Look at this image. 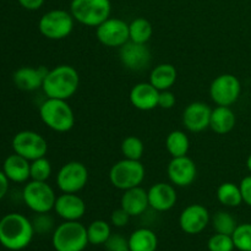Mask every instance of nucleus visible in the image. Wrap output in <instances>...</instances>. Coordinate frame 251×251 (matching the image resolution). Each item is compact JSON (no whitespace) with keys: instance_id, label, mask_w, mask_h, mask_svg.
Listing matches in <instances>:
<instances>
[{"instance_id":"f257e3e1","label":"nucleus","mask_w":251,"mask_h":251,"mask_svg":"<svg viewBox=\"0 0 251 251\" xmlns=\"http://www.w3.org/2000/svg\"><path fill=\"white\" fill-rule=\"evenodd\" d=\"M34 228L21 213H7L0 220V244L7 250L19 251L31 244Z\"/></svg>"},{"instance_id":"f03ea898","label":"nucleus","mask_w":251,"mask_h":251,"mask_svg":"<svg viewBox=\"0 0 251 251\" xmlns=\"http://www.w3.org/2000/svg\"><path fill=\"white\" fill-rule=\"evenodd\" d=\"M80 86L77 70L71 65H58L50 69L44 77L42 90L47 98L68 100L73 97Z\"/></svg>"},{"instance_id":"7ed1b4c3","label":"nucleus","mask_w":251,"mask_h":251,"mask_svg":"<svg viewBox=\"0 0 251 251\" xmlns=\"http://www.w3.org/2000/svg\"><path fill=\"white\" fill-rule=\"evenodd\" d=\"M39 117L42 122L56 132H68L75 125V114L66 100L47 98L39 105Z\"/></svg>"},{"instance_id":"20e7f679","label":"nucleus","mask_w":251,"mask_h":251,"mask_svg":"<svg viewBox=\"0 0 251 251\" xmlns=\"http://www.w3.org/2000/svg\"><path fill=\"white\" fill-rule=\"evenodd\" d=\"M55 251H83L87 247V228L78 221H64L53 232Z\"/></svg>"},{"instance_id":"39448f33","label":"nucleus","mask_w":251,"mask_h":251,"mask_svg":"<svg viewBox=\"0 0 251 251\" xmlns=\"http://www.w3.org/2000/svg\"><path fill=\"white\" fill-rule=\"evenodd\" d=\"M70 12L75 21L87 27H97L110 17V0H73Z\"/></svg>"},{"instance_id":"423d86ee","label":"nucleus","mask_w":251,"mask_h":251,"mask_svg":"<svg viewBox=\"0 0 251 251\" xmlns=\"http://www.w3.org/2000/svg\"><path fill=\"white\" fill-rule=\"evenodd\" d=\"M75 19L70 11L54 9L46 12L38 22V29L42 36L51 41H60L71 34Z\"/></svg>"},{"instance_id":"0eeeda50","label":"nucleus","mask_w":251,"mask_h":251,"mask_svg":"<svg viewBox=\"0 0 251 251\" xmlns=\"http://www.w3.org/2000/svg\"><path fill=\"white\" fill-rule=\"evenodd\" d=\"M145 173V167L141 162L124 158L113 164L109 171V180L114 188L125 191L141 185Z\"/></svg>"},{"instance_id":"6e6552de","label":"nucleus","mask_w":251,"mask_h":251,"mask_svg":"<svg viewBox=\"0 0 251 251\" xmlns=\"http://www.w3.org/2000/svg\"><path fill=\"white\" fill-rule=\"evenodd\" d=\"M22 199L27 207L38 215L54 210L56 195L47 181L31 180L22 190Z\"/></svg>"},{"instance_id":"1a4fd4ad","label":"nucleus","mask_w":251,"mask_h":251,"mask_svg":"<svg viewBox=\"0 0 251 251\" xmlns=\"http://www.w3.org/2000/svg\"><path fill=\"white\" fill-rule=\"evenodd\" d=\"M12 150L29 162L41 157H46L48 152L47 140L41 134L32 130L17 132L12 139Z\"/></svg>"},{"instance_id":"9d476101","label":"nucleus","mask_w":251,"mask_h":251,"mask_svg":"<svg viewBox=\"0 0 251 251\" xmlns=\"http://www.w3.org/2000/svg\"><path fill=\"white\" fill-rule=\"evenodd\" d=\"M88 181V171L81 162L71 161L64 164L56 174V185L61 193L77 194Z\"/></svg>"},{"instance_id":"9b49d317","label":"nucleus","mask_w":251,"mask_h":251,"mask_svg":"<svg viewBox=\"0 0 251 251\" xmlns=\"http://www.w3.org/2000/svg\"><path fill=\"white\" fill-rule=\"evenodd\" d=\"M242 93V83L232 74H222L212 81L210 86L211 100L217 105L230 107L234 104Z\"/></svg>"},{"instance_id":"f8f14e48","label":"nucleus","mask_w":251,"mask_h":251,"mask_svg":"<svg viewBox=\"0 0 251 251\" xmlns=\"http://www.w3.org/2000/svg\"><path fill=\"white\" fill-rule=\"evenodd\" d=\"M97 39L105 47L120 48L130 41L129 24L122 19L109 17L104 22L96 27Z\"/></svg>"},{"instance_id":"ddd939ff","label":"nucleus","mask_w":251,"mask_h":251,"mask_svg":"<svg viewBox=\"0 0 251 251\" xmlns=\"http://www.w3.org/2000/svg\"><path fill=\"white\" fill-rule=\"evenodd\" d=\"M211 222V216L207 208L200 203H193L184 208L179 217V226L186 234L195 235L203 232Z\"/></svg>"},{"instance_id":"4468645a","label":"nucleus","mask_w":251,"mask_h":251,"mask_svg":"<svg viewBox=\"0 0 251 251\" xmlns=\"http://www.w3.org/2000/svg\"><path fill=\"white\" fill-rule=\"evenodd\" d=\"M119 58L123 65L131 71H142L151 63V51L146 44L126 42L120 47Z\"/></svg>"},{"instance_id":"2eb2a0df","label":"nucleus","mask_w":251,"mask_h":251,"mask_svg":"<svg viewBox=\"0 0 251 251\" xmlns=\"http://www.w3.org/2000/svg\"><path fill=\"white\" fill-rule=\"evenodd\" d=\"M167 173L173 185L185 188L195 181L198 169L195 162L190 157L181 156L172 158L167 168Z\"/></svg>"},{"instance_id":"dca6fc26","label":"nucleus","mask_w":251,"mask_h":251,"mask_svg":"<svg viewBox=\"0 0 251 251\" xmlns=\"http://www.w3.org/2000/svg\"><path fill=\"white\" fill-rule=\"evenodd\" d=\"M211 113L210 105L203 102H193L184 109L183 124L191 132H201L210 127Z\"/></svg>"},{"instance_id":"f3484780","label":"nucleus","mask_w":251,"mask_h":251,"mask_svg":"<svg viewBox=\"0 0 251 251\" xmlns=\"http://www.w3.org/2000/svg\"><path fill=\"white\" fill-rule=\"evenodd\" d=\"M54 211L64 221H80L86 213V203L77 194L63 193L56 196Z\"/></svg>"},{"instance_id":"a211bd4d","label":"nucleus","mask_w":251,"mask_h":251,"mask_svg":"<svg viewBox=\"0 0 251 251\" xmlns=\"http://www.w3.org/2000/svg\"><path fill=\"white\" fill-rule=\"evenodd\" d=\"M150 207L158 212H166L172 210L176 203V191L173 184L157 183L147 191Z\"/></svg>"},{"instance_id":"6ab92c4d","label":"nucleus","mask_w":251,"mask_h":251,"mask_svg":"<svg viewBox=\"0 0 251 251\" xmlns=\"http://www.w3.org/2000/svg\"><path fill=\"white\" fill-rule=\"evenodd\" d=\"M48 69L46 66H38V68H32V66H22L17 69L14 73L12 80L15 86L22 91H36L42 88L44 77H46Z\"/></svg>"},{"instance_id":"aec40b11","label":"nucleus","mask_w":251,"mask_h":251,"mask_svg":"<svg viewBox=\"0 0 251 251\" xmlns=\"http://www.w3.org/2000/svg\"><path fill=\"white\" fill-rule=\"evenodd\" d=\"M159 91L150 82L136 83L130 91V103L136 109L149 112L158 107Z\"/></svg>"},{"instance_id":"412c9836","label":"nucleus","mask_w":251,"mask_h":251,"mask_svg":"<svg viewBox=\"0 0 251 251\" xmlns=\"http://www.w3.org/2000/svg\"><path fill=\"white\" fill-rule=\"evenodd\" d=\"M120 207L130 216H140L150 207L149 194L141 186L125 190L120 200Z\"/></svg>"},{"instance_id":"4be33fe9","label":"nucleus","mask_w":251,"mask_h":251,"mask_svg":"<svg viewBox=\"0 0 251 251\" xmlns=\"http://www.w3.org/2000/svg\"><path fill=\"white\" fill-rule=\"evenodd\" d=\"M29 166H31V162L28 159L14 152V154H10L5 158L2 163V172L10 181L17 184L26 183L28 179H31Z\"/></svg>"},{"instance_id":"5701e85b","label":"nucleus","mask_w":251,"mask_h":251,"mask_svg":"<svg viewBox=\"0 0 251 251\" xmlns=\"http://www.w3.org/2000/svg\"><path fill=\"white\" fill-rule=\"evenodd\" d=\"M235 122H237V118L230 107L217 105L211 113L210 127L216 134L226 135L234 129Z\"/></svg>"},{"instance_id":"b1692460","label":"nucleus","mask_w":251,"mask_h":251,"mask_svg":"<svg viewBox=\"0 0 251 251\" xmlns=\"http://www.w3.org/2000/svg\"><path fill=\"white\" fill-rule=\"evenodd\" d=\"M178 73L176 66L172 64H159L152 69L150 74V83L157 88L158 91L171 90L176 83Z\"/></svg>"},{"instance_id":"393cba45","label":"nucleus","mask_w":251,"mask_h":251,"mask_svg":"<svg viewBox=\"0 0 251 251\" xmlns=\"http://www.w3.org/2000/svg\"><path fill=\"white\" fill-rule=\"evenodd\" d=\"M130 251H156L158 238L153 230L149 228H139L129 237Z\"/></svg>"},{"instance_id":"a878e982","label":"nucleus","mask_w":251,"mask_h":251,"mask_svg":"<svg viewBox=\"0 0 251 251\" xmlns=\"http://www.w3.org/2000/svg\"><path fill=\"white\" fill-rule=\"evenodd\" d=\"M166 149L172 158L186 156L190 149V140L188 135L181 130H174L169 132L166 139Z\"/></svg>"},{"instance_id":"bb28decb","label":"nucleus","mask_w":251,"mask_h":251,"mask_svg":"<svg viewBox=\"0 0 251 251\" xmlns=\"http://www.w3.org/2000/svg\"><path fill=\"white\" fill-rule=\"evenodd\" d=\"M217 200L227 207H238L243 203L242 191L239 185L234 183H223L217 189Z\"/></svg>"},{"instance_id":"cd10ccee","label":"nucleus","mask_w":251,"mask_h":251,"mask_svg":"<svg viewBox=\"0 0 251 251\" xmlns=\"http://www.w3.org/2000/svg\"><path fill=\"white\" fill-rule=\"evenodd\" d=\"M153 28L149 20L144 17H136L129 24L130 41L135 43L146 44L151 39Z\"/></svg>"},{"instance_id":"c85d7f7f","label":"nucleus","mask_w":251,"mask_h":251,"mask_svg":"<svg viewBox=\"0 0 251 251\" xmlns=\"http://www.w3.org/2000/svg\"><path fill=\"white\" fill-rule=\"evenodd\" d=\"M112 234L109 223L103 220H96L87 227L88 243L92 245H104Z\"/></svg>"},{"instance_id":"c756f323","label":"nucleus","mask_w":251,"mask_h":251,"mask_svg":"<svg viewBox=\"0 0 251 251\" xmlns=\"http://www.w3.org/2000/svg\"><path fill=\"white\" fill-rule=\"evenodd\" d=\"M211 222H212L215 232L221 233V234L232 235L235 228L238 227L235 218L226 211H218L217 213H215V216L211 218Z\"/></svg>"},{"instance_id":"7c9ffc66","label":"nucleus","mask_w":251,"mask_h":251,"mask_svg":"<svg viewBox=\"0 0 251 251\" xmlns=\"http://www.w3.org/2000/svg\"><path fill=\"white\" fill-rule=\"evenodd\" d=\"M144 142L137 136H127L122 142V153L124 158L140 161L144 154Z\"/></svg>"},{"instance_id":"2f4dec72","label":"nucleus","mask_w":251,"mask_h":251,"mask_svg":"<svg viewBox=\"0 0 251 251\" xmlns=\"http://www.w3.org/2000/svg\"><path fill=\"white\" fill-rule=\"evenodd\" d=\"M232 238L235 249L239 251H251V223L238 225Z\"/></svg>"},{"instance_id":"473e14b6","label":"nucleus","mask_w":251,"mask_h":251,"mask_svg":"<svg viewBox=\"0 0 251 251\" xmlns=\"http://www.w3.org/2000/svg\"><path fill=\"white\" fill-rule=\"evenodd\" d=\"M29 174H31V180L47 181L51 174L50 162L46 157H41V158L31 161Z\"/></svg>"},{"instance_id":"72a5a7b5","label":"nucleus","mask_w":251,"mask_h":251,"mask_svg":"<svg viewBox=\"0 0 251 251\" xmlns=\"http://www.w3.org/2000/svg\"><path fill=\"white\" fill-rule=\"evenodd\" d=\"M207 248L210 251H233L235 249L232 235L215 233L208 239Z\"/></svg>"},{"instance_id":"f704fd0d","label":"nucleus","mask_w":251,"mask_h":251,"mask_svg":"<svg viewBox=\"0 0 251 251\" xmlns=\"http://www.w3.org/2000/svg\"><path fill=\"white\" fill-rule=\"evenodd\" d=\"M107 251H130L129 238H125L122 234H110L107 242L104 243Z\"/></svg>"},{"instance_id":"c9c22d12","label":"nucleus","mask_w":251,"mask_h":251,"mask_svg":"<svg viewBox=\"0 0 251 251\" xmlns=\"http://www.w3.org/2000/svg\"><path fill=\"white\" fill-rule=\"evenodd\" d=\"M53 223L54 222L51 220V217L47 216V213H38V216L34 218L32 225H33L34 232H38L41 234H43V233L49 232L53 228Z\"/></svg>"},{"instance_id":"e433bc0d","label":"nucleus","mask_w":251,"mask_h":251,"mask_svg":"<svg viewBox=\"0 0 251 251\" xmlns=\"http://www.w3.org/2000/svg\"><path fill=\"white\" fill-rule=\"evenodd\" d=\"M176 98L174 93L171 90L159 91L158 97V107L163 108V109H171L176 105Z\"/></svg>"},{"instance_id":"4c0bfd02","label":"nucleus","mask_w":251,"mask_h":251,"mask_svg":"<svg viewBox=\"0 0 251 251\" xmlns=\"http://www.w3.org/2000/svg\"><path fill=\"white\" fill-rule=\"evenodd\" d=\"M129 220H130V216L127 215L122 207L113 211L112 216H110V222H112V225L114 226V227H118V228L125 227V226L129 223Z\"/></svg>"},{"instance_id":"58836bf2","label":"nucleus","mask_w":251,"mask_h":251,"mask_svg":"<svg viewBox=\"0 0 251 251\" xmlns=\"http://www.w3.org/2000/svg\"><path fill=\"white\" fill-rule=\"evenodd\" d=\"M240 191H242L243 202L247 203L248 206L251 207V176H245L242 179L239 184Z\"/></svg>"},{"instance_id":"ea45409f","label":"nucleus","mask_w":251,"mask_h":251,"mask_svg":"<svg viewBox=\"0 0 251 251\" xmlns=\"http://www.w3.org/2000/svg\"><path fill=\"white\" fill-rule=\"evenodd\" d=\"M17 1L24 9L29 10V11L41 9L44 4V0H17Z\"/></svg>"},{"instance_id":"a19ab883","label":"nucleus","mask_w":251,"mask_h":251,"mask_svg":"<svg viewBox=\"0 0 251 251\" xmlns=\"http://www.w3.org/2000/svg\"><path fill=\"white\" fill-rule=\"evenodd\" d=\"M9 183L10 180L7 179V176H5L4 172L0 171V200L5 198V195L9 191Z\"/></svg>"},{"instance_id":"79ce46f5","label":"nucleus","mask_w":251,"mask_h":251,"mask_svg":"<svg viewBox=\"0 0 251 251\" xmlns=\"http://www.w3.org/2000/svg\"><path fill=\"white\" fill-rule=\"evenodd\" d=\"M247 167H248V169L251 172V153L249 154V157H248V159H247Z\"/></svg>"}]
</instances>
